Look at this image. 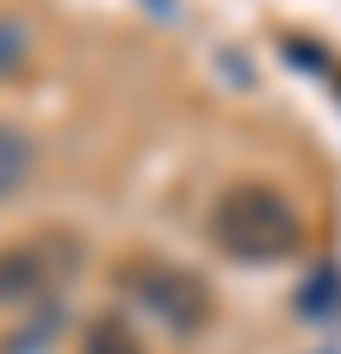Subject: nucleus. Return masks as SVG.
<instances>
[{
	"label": "nucleus",
	"mask_w": 341,
	"mask_h": 354,
	"mask_svg": "<svg viewBox=\"0 0 341 354\" xmlns=\"http://www.w3.org/2000/svg\"><path fill=\"white\" fill-rule=\"evenodd\" d=\"M87 354H143V348H137V342H130V336H124V330L106 317V324H93V336H87Z\"/></svg>",
	"instance_id": "obj_5"
},
{
	"label": "nucleus",
	"mask_w": 341,
	"mask_h": 354,
	"mask_svg": "<svg viewBox=\"0 0 341 354\" xmlns=\"http://www.w3.org/2000/svg\"><path fill=\"white\" fill-rule=\"evenodd\" d=\"M37 286H43V255H37V249L0 255V305H31Z\"/></svg>",
	"instance_id": "obj_3"
},
{
	"label": "nucleus",
	"mask_w": 341,
	"mask_h": 354,
	"mask_svg": "<svg viewBox=\"0 0 341 354\" xmlns=\"http://www.w3.org/2000/svg\"><path fill=\"white\" fill-rule=\"evenodd\" d=\"M124 286H130L155 317L180 324V330H193V324H205V317H211V292H205L193 274H174V268H162V261L130 268V274H124Z\"/></svg>",
	"instance_id": "obj_2"
},
{
	"label": "nucleus",
	"mask_w": 341,
	"mask_h": 354,
	"mask_svg": "<svg viewBox=\"0 0 341 354\" xmlns=\"http://www.w3.org/2000/svg\"><path fill=\"white\" fill-rule=\"evenodd\" d=\"M211 230H217V243H224L230 255H242V261H286V255L298 249V236H304L292 199L273 193V187H236V193H224Z\"/></svg>",
	"instance_id": "obj_1"
},
{
	"label": "nucleus",
	"mask_w": 341,
	"mask_h": 354,
	"mask_svg": "<svg viewBox=\"0 0 341 354\" xmlns=\"http://www.w3.org/2000/svg\"><path fill=\"white\" fill-rule=\"evenodd\" d=\"M31 162H37L31 137H25V131H12V124H0V193H6V187H19V180L31 174Z\"/></svg>",
	"instance_id": "obj_4"
},
{
	"label": "nucleus",
	"mask_w": 341,
	"mask_h": 354,
	"mask_svg": "<svg viewBox=\"0 0 341 354\" xmlns=\"http://www.w3.org/2000/svg\"><path fill=\"white\" fill-rule=\"evenodd\" d=\"M19 50H25V37H19L12 25H0V75H6V68H19Z\"/></svg>",
	"instance_id": "obj_6"
}]
</instances>
